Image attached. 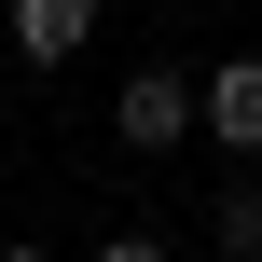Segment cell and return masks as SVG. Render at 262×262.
Masks as SVG:
<instances>
[{"instance_id":"cell-1","label":"cell","mask_w":262,"mask_h":262,"mask_svg":"<svg viewBox=\"0 0 262 262\" xmlns=\"http://www.w3.org/2000/svg\"><path fill=\"white\" fill-rule=\"evenodd\" d=\"M111 138H124V152H180V138H193V83H180V69H124V83H111Z\"/></svg>"},{"instance_id":"cell-3","label":"cell","mask_w":262,"mask_h":262,"mask_svg":"<svg viewBox=\"0 0 262 262\" xmlns=\"http://www.w3.org/2000/svg\"><path fill=\"white\" fill-rule=\"evenodd\" d=\"M0 28H14V55H28V69H69V55L97 41V0H14Z\"/></svg>"},{"instance_id":"cell-4","label":"cell","mask_w":262,"mask_h":262,"mask_svg":"<svg viewBox=\"0 0 262 262\" xmlns=\"http://www.w3.org/2000/svg\"><path fill=\"white\" fill-rule=\"evenodd\" d=\"M207 249L221 262H262V193H221V207H207Z\"/></svg>"},{"instance_id":"cell-5","label":"cell","mask_w":262,"mask_h":262,"mask_svg":"<svg viewBox=\"0 0 262 262\" xmlns=\"http://www.w3.org/2000/svg\"><path fill=\"white\" fill-rule=\"evenodd\" d=\"M97 262H180V249H166V235H138V221H111V235H97Z\"/></svg>"},{"instance_id":"cell-6","label":"cell","mask_w":262,"mask_h":262,"mask_svg":"<svg viewBox=\"0 0 262 262\" xmlns=\"http://www.w3.org/2000/svg\"><path fill=\"white\" fill-rule=\"evenodd\" d=\"M0 262H55V249H41V235H0Z\"/></svg>"},{"instance_id":"cell-2","label":"cell","mask_w":262,"mask_h":262,"mask_svg":"<svg viewBox=\"0 0 262 262\" xmlns=\"http://www.w3.org/2000/svg\"><path fill=\"white\" fill-rule=\"evenodd\" d=\"M193 124H207L221 152H262V55H221V69L193 83Z\"/></svg>"}]
</instances>
